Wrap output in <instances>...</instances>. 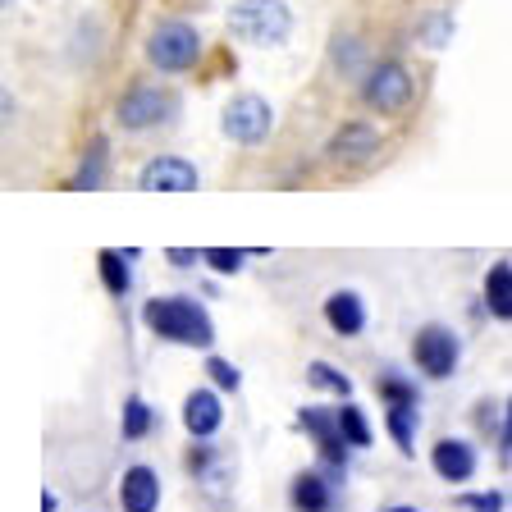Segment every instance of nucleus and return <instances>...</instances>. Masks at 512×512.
<instances>
[{
	"instance_id": "obj_1",
	"label": "nucleus",
	"mask_w": 512,
	"mask_h": 512,
	"mask_svg": "<svg viewBox=\"0 0 512 512\" xmlns=\"http://www.w3.org/2000/svg\"><path fill=\"white\" fill-rule=\"evenodd\" d=\"M142 320L156 339H170V343H183V348H211L215 343V325L206 316L202 302L192 298H151L142 307Z\"/></svg>"
},
{
	"instance_id": "obj_2",
	"label": "nucleus",
	"mask_w": 512,
	"mask_h": 512,
	"mask_svg": "<svg viewBox=\"0 0 512 512\" xmlns=\"http://www.w3.org/2000/svg\"><path fill=\"white\" fill-rule=\"evenodd\" d=\"M224 23L247 46H279L293 32V10L284 0H234Z\"/></svg>"
},
{
	"instance_id": "obj_3",
	"label": "nucleus",
	"mask_w": 512,
	"mask_h": 512,
	"mask_svg": "<svg viewBox=\"0 0 512 512\" xmlns=\"http://www.w3.org/2000/svg\"><path fill=\"white\" fill-rule=\"evenodd\" d=\"M147 60L156 64L160 74H183V69H192V64L202 60V37H197L192 23L165 19L147 37Z\"/></svg>"
},
{
	"instance_id": "obj_4",
	"label": "nucleus",
	"mask_w": 512,
	"mask_h": 512,
	"mask_svg": "<svg viewBox=\"0 0 512 512\" xmlns=\"http://www.w3.org/2000/svg\"><path fill=\"white\" fill-rule=\"evenodd\" d=\"M220 128H224V138L238 142V147H261V142L270 138V128H275V110H270L266 96L243 92L224 106Z\"/></svg>"
},
{
	"instance_id": "obj_5",
	"label": "nucleus",
	"mask_w": 512,
	"mask_h": 512,
	"mask_svg": "<svg viewBox=\"0 0 512 512\" xmlns=\"http://www.w3.org/2000/svg\"><path fill=\"white\" fill-rule=\"evenodd\" d=\"M412 96H416V83L398 60H380L362 83V101L375 115H403L412 106Z\"/></svg>"
},
{
	"instance_id": "obj_6",
	"label": "nucleus",
	"mask_w": 512,
	"mask_h": 512,
	"mask_svg": "<svg viewBox=\"0 0 512 512\" xmlns=\"http://www.w3.org/2000/svg\"><path fill=\"white\" fill-rule=\"evenodd\" d=\"M412 357H416V366H421L430 380H448V375L458 371L462 343H458V334L448 330V325H426V330L416 334V343H412Z\"/></svg>"
},
{
	"instance_id": "obj_7",
	"label": "nucleus",
	"mask_w": 512,
	"mask_h": 512,
	"mask_svg": "<svg viewBox=\"0 0 512 512\" xmlns=\"http://www.w3.org/2000/svg\"><path fill=\"white\" fill-rule=\"evenodd\" d=\"M170 115H174V96L165 92V87H133V92L119 101V110H115L119 128H128V133L156 128V124H165Z\"/></svg>"
},
{
	"instance_id": "obj_8",
	"label": "nucleus",
	"mask_w": 512,
	"mask_h": 512,
	"mask_svg": "<svg viewBox=\"0 0 512 512\" xmlns=\"http://www.w3.org/2000/svg\"><path fill=\"white\" fill-rule=\"evenodd\" d=\"M380 394L384 403H389V412H384V426H389V435H394V444L403 448V453H412L416 444V394H412V384L394 380V375H384L380 380Z\"/></svg>"
},
{
	"instance_id": "obj_9",
	"label": "nucleus",
	"mask_w": 512,
	"mask_h": 512,
	"mask_svg": "<svg viewBox=\"0 0 512 512\" xmlns=\"http://www.w3.org/2000/svg\"><path fill=\"white\" fill-rule=\"evenodd\" d=\"M298 426L307 430L311 439H316L320 458L330 462V467L343 471L352 444H348V435H343V426H339V412H330V407H302V412H298Z\"/></svg>"
},
{
	"instance_id": "obj_10",
	"label": "nucleus",
	"mask_w": 512,
	"mask_h": 512,
	"mask_svg": "<svg viewBox=\"0 0 512 512\" xmlns=\"http://www.w3.org/2000/svg\"><path fill=\"white\" fill-rule=\"evenodd\" d=\"M138 188L142 192H192L197 188V170H192V160H183V156H156L142 165Z\"/></svg>"
},
{
	"instance_id": "obj_11",
	"label": "nucleus",
	"mask_w": 512,
	"mask_h": 512,
	"mask_svg": "<svg viewBox=\"0 0 512 512\" xmlns=\"http://www.w3.org/2000/svg\"><path fill=\"white\" fill-rule=\"evenodd\" d=\"M430 467L435 476H444L448 485H462V480L476 476V448L467 439H439L435 453H430Z\"/></svg>"
},
{
	"instance_id": "obj_12",
	"label": "nucleus",
	"mask_w": 512,
	"mask_h": 512,
	"mask_svg": "<svg viewBox=\"0 0 512 512\" xmlns=\"http://www.w3.org/2000/svg\"><path fill=\"white\" fill-rule=\"evenodd\" d=\"M119 503L124 512H156L160 508V476L151 467H128L119 480Z\"/></svg>"
},
{
	"instance_id": "obj_13",
	"label": "nucleus",
	"mask_w": 512,
	"mask_h": 512,
	"mask_svg": "<svg viewBox=\"0 0 512 512\" xmlns=\"http://www.w3.org/2000/svg\"><path fill=\"white\" fill-rule=\"evenodd\" d=\"M183 426H188V435H192V439L215 435V430L224 426V407H220V398H215L211 389H192V394L183 398Z\"/></svg>"
},
{
	"instance_id": "obj_14",
	"label": "nucleus",
	"mask_w": 512,
	"mask_h": 512,
	"mask_svg": "<svg viewBox=\"0 0 512 512\" xmlns=\"http://www.w3.org/2000/svg\"><path fill=\"white\" fill-rule=\"evenodd\" d=\"M325 320H330V330H339L343 339H352V334L366 330V302L357 298L352 288H339V293L325 298Z\"/></svg>"
},
{
	"instance_id": "obj_15",
	"label": "nucleus",
	"mask_w": 512,
	"mask_h": 512,
	"mask_svg": "<svg viewBox=\"0 0 512 512\" xmlns=\"http://www.w3.org/2000/svg\"><path fill=\"white\" fill-rule=\"evenodd\" d=\"M375 151H380V128L362 124V119L343 124L330 142V156H339V160H362V156H375Z\"/></svg>"
},
{
	"instance_id": "obj_16",
	"label": "nucleus",
	"mask_w": 512,
	"mask_h": 512,
	"mask_svg": "<svg viewBox=\"0 0 512 512\" xmlns=\"http://www.w3.org/2000/svg\"><path fill=\"white\" fill-rule=\"evenodd\" d=\"M293 508L298 512H330V485H325V476L302 471V476L293 480Z\"/></svg>"
},
{
	"instance_id": "obj_17",
	"label": "nucleus",
	"mask_w": 512,
	"mask_h": 512,
	"mask_svg": "<svg viewBox=\"0 0 512 512\" xmlns=\"http://www.w3.org/2000/svg\"><path fill=\"white\" fill-rule=\"evenodd\" d=\"M485 302H490V311L499 320H512V266L508 261H499V266L485 275Z\"/></svg>"
},
{
	"instance_id": "obj_18",
	"label": "nucleus",
	"mask_w": 512,
	"mask_h": 512,
	"mask_svg": "<svg viewBox=\"0 0 512 512\" xmlns=\"http://www.w3.org/2000/svg\"><path fill=\"white\" fill-rule=\"evenodd\" d=\"M138 252H101L96 261H101V279H106V288L115 293V298H124L128 293V284H133V270H128V261H133Z\"/></svg>"
},
{
	"instance_id": "obj_19",
	"label": "nucleus",
	"mask_w": 512,
	"mask_h": 512,
	"mask_svg": "<svg viewBox=\"0 0 512 512\" xmlns=\"http://www.w3.org/2000/svg\"><path fill=\"white\" fill-rule=\"evenodd\" d=\"M307 384H316V389H330V394H339V398L352 394V380L339 371V366H330V362H311L307 366Z\"/></svg>"
},
{
	"instance_id": "obj_20",
	"label": "nucleus",
	"mask_w": 512,
	"mask_h": 512,
	"mask_svg": "<svg viewBox=\"0 0 512 512\" xmlns=\"http://www.w3.org/2000/svg\"><path fill=\"white\" fill-rule=\"evenodd\" d=\"M101 174H106V142H92V151H87V160L78 165V179L74 188L78 192H92L96 183H101Z\"/></svg>"
},
{
	"instance_id": "obj_21",
	"label": "nucleus",
	"mask_w": 512,
	"mask_h": 512,
	"mask_svg": "<svg viewBox=\"0 0 512 512\" xmlns=\"http://www.w3.org/2000/svg\"><path fill=\"white\" fill-rule=\"evenodd\" d=\"M151 426H156V412H151L142 398H128L124 403V439H142Z\"/></svg>"
},
{
	"instance_id": "obj_22",
	"label": "nucleus",
	"mask_w": 512,
	"mask_h": 512,
	"mask_svg": "<svg viewBox=\"0 0 512 512\" xmlns=\"http://www.w3.org/2000/svg\"><path fill=\"white\" fill-rule=\"evenodd\" d=\"M339 426H343V435H348V444H352V448H366V444H371V426H366L362 407L343 403V407H339Z\"/></svg>"
},
{
	"instance_id": "obj_23",
	"label": "nucleus",
	"mask_w": 512,
	"mask_h": 512,
	"mask_svg": "<svg viewBox=\"0 0 512 512\" xmlns=\"http://www.w3.org/2000/svg\"><path fill=\"white\" fill-rule=\"evenodd\" d=\"M202 261H211V266L220 270V275H234V270H243L247 252H243V247H206Z\"/></svg>"
},
{
	"instance_id": "obj_24",
	"label": "nucleus",
	"mask_w": 512,
	"mask_h": 512,
	"mask_svg": "<svg viewBox=\"0 0 512 512\" xmlns=\"http://www.w3.org/2000/svg\"><path fill=\"white\" fill-rule=\"evenodd\" d=\"M448 37H453V19H448V14H430L426 28H421V42H426L430 51H439V46H448Z\"/></svg>"
},
{
	"instance_id": "obj_25",
	"label": "nucleus",
	"mask_w": 512,
	"mask_h": 512,
	"mask_svg": "<svg viewBox=\"0 0 512 512\" xmlns=\"http://www.w3.org/2000/svg\"><path fill=\"white\" fill-rule=\"evenodd\" d=\"M206 375L215 380V389H229V394H234L238 384H243L238 366H234V362H224V357H211V362H206Z\"/></svg>"
},
{
	"instance_id": "obj_26",
	"label": "nucleus",
	"mask_w": 512,
	"mask_h": 512,
	"mask_svg": "<svg viewBox=\"0 0 512 512\" xmlns=\"http://www.w3.org/2000/svg\"><path fill=\"white\" fill-rule=\"evenodd\" d=\"M462 503H467L471 512H503V494H499V490H490V494H467Z\"/></svg>"
},
{
	"instance_id": "obj_27",
	"label": "nucleus",
	"mask_w": 512,
	"mask_h": 512,
	"mask_svg": "<svg viewBox=\"0 0 512 512\" xmlns=\"http://www.w3.org/2000/svg\"><path fill=\"white\" fill-rule=\"evenodd\" d=\"M499 458L512 462V398H508V412H503V439H499Z\"/></svg>"
},
{
	"instance_id": "obj_28",
	"label": "nucleus",
	"mask_w": 512,
	"mask_h": 512,
	"mask_svg": "<svg viewBox=\"0 0 512 512\" xmlns=\"http://www.w3.org/2000/svg\"><path fill=\"white\" fill-rule=\"evenodd\" d=\"M165 256H170V261H179V266H192V261H197L202 252H183V247H170Z\"/></svg>"
},
{
	"instance_id": "obj_29",
	"label": "nucleus",
	"mask_w": 512,
	"mask_h": 512,
	"mask_svg": "<svg viewBox=\"0 0 512 512\" xmlns=\"http://www.w3.org/2000/svg\"><path fill=\"white\" fill-rule=\"evenodd\" d=\"M389 512H416V508H389Z\"/></svg>"
}]
</instances>
